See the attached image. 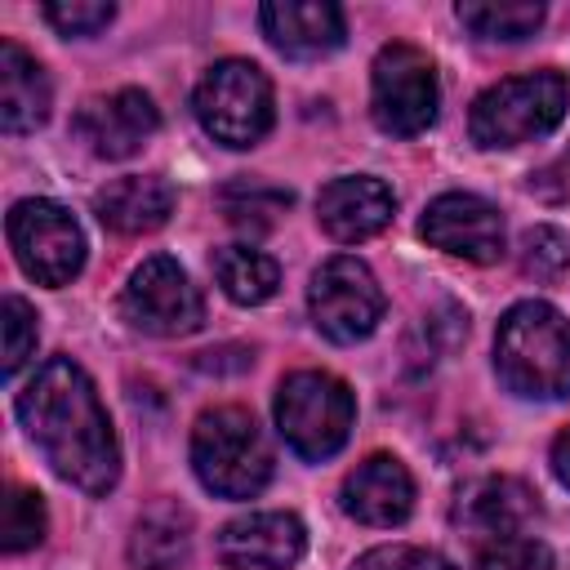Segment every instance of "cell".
<instances>
[{"instance_id":"obj_1","label":"cell","mask_w":570,"mask_h":570,"mask_svg":"<svg viewBox=\"0 0 570 570\" xmlns=\"http://www.w3.org/2000/svg\"><path fill=\"white\" fill-rule=\"evenodd\" d=\"M18 419L49 468L85 494H107L120 476V445L111 419L71 356L45 361L18 392Z\"/></svg>"},{"instance_id":"obj_2","label":"cell","mask_w":570,"mask_h":570,"mask_svg":"<svg viewBox=\"0 0 570 570\" xmlns=\"http://www.w3.org/2000/svg\"><path fill=\"white\" fill-rule=\"evenodd\" d=\"M494 370L508 392L530 401L570 396V321L539 298L503 312L494 334Z\"/></svg>"},{"instance_id":"obj_3","label":"cell","mask_w":570,"mask_h":570,"mask_svg":"<svg viewBox=\"0 0 570 570\" xmlns=\"http://www.w3.org/2000/svg\"><path fill=\"white\" fill-rule=\"evenodd\" d=\"M191 468L205 490L223 499H249L272 481V445L249 410L214 405L191 428Z\"/></svg>"},{"instance_id":"obj_4","label":"cell","mask_w":570,"mask_h":570,"mask_svg":"<svg viewBox=\"0 0 570 570\" xmlns=\"http://www.w3.org/2000/svg\"><path fill=\"white\" fill-rule=\"evenodd\" d=\"M570 85L561 71H525L490 85L468 116V134L476 147H521L543 134H552L566 116Z\"/></svg>"},{"instance_id":"obj_5","label":"cell","mask_w":570,"mask_h":570,"mask_svg":"<svg viewBox=\"0 0 570 570\" xmlns=\"http://www.w3.org/2000/svg\"><path fill=\"white\" fill-rule=\"evenodd\" d=\"M356 419L352 387L330 370H298L276 387V428L298 459H330L347 445Z\"/></svg>"},{"instance_id":"obj_6","label":"cell","mask_w":570,"mask_h":570,"mask_svg":"<svg viewBox=\"0 0 570 570\" xmlns=\"http://www.w3.org/2000/svg\"><path fill=\"white\" fill-rule=\"evenodd\" d=\"M196 120L200 129L223 147H254L272 129V80L249 58H223L214 62L196 85Z\"/></svg>"},{"instance_id":"obj_7","label":"cell","mask_w":570,"mask_h":570,"mask_svg":"<svg viewBox=\"0 0 570 570\" xmlns=\"http://www.w3.org/2000/svg\"><path fill=\"white\" fill-rule=\"evenodd\" d=\"M441 107V85H436V67L423 49L392 40L379 49L374 67H370V116L383 134L396 138H414L436 120Z\"/></svg>"},{"instance_id":"obj_8","label":"cell","mask_w":570,"mask_h":570,"mask_svg":"<svg viewBox=\"0 0 570 570\" xmlns=\"http://www.w3.org/2000/svg\"><path fill=\"white\" fill-rule=\"evenodd\" d=\"M9 245L18 267L36 281V285H67L80 276L85 267V232L71 218V209H62L58 200L45 196H27L9 209Z\"/></svg>"},{"instance_id":"obj_9","label":"cell","mask_w":570,"mask_h":570,"mask_svg":"<svg viewBox=\"0 0 570 570\" xmlns=\"http://www.w3.org/2000/svg\"><path fill=\"white\" fill-rule=\"evenodd\" d=\"M120 312L134 330L156 334V338H183V334H196L205 325L200 289L165 254H156L129 272L125 294H120Z\"/></svg>"},{"instance_id":"obj_10","label":"cell","mask_w":570,"mask_h":570,"mask_svg":"<svg viewBox=\"0 0 570 570\" xmlns=\"http://www.w3.org/2000/svg\"><path fill=\"white\" fill-rule=\"evenodd\" d=\"M307 307H312V321L325 338L361 343L383 321V289L361 258L334 254L330 263L316 267L312 289H307Z\"/></svg>"},{"instance_id":"obj_11","label":"cell","mask_w":570,"mask_h":570,"mask_svg":"<svg viewBox=\"0 0 570 570\" xmlns=\"http://www.w3.org/2000/svg\"><path fill=\"white\" fill-rule=\"evenodd\" d=\"M419 236L432 249L468 258V263H494L503 254V218L490 200H481L472 191L436 196L419 218Z\"/></svg>"},{"instance_id":"obj_12","label":"cell","mask_w":570,"mask_h":570,"mask_svg":"<svg viewBox=\"0 0 570 570\" xmlns=\"http://www.w3.org/2000/svg\"><path fill=\"white\" fill-rule=\"evenodd\" d=\"M303 548L307 530L294 512H245L218 534V561L227 570H289Z\"/></svg>"},{"instance_id":"obj_13","label":"cell","mask_w":570,"mask_h":570,"mask_svg":"<svg viewBox=\"0 0 570 570\" xmlns=\"http://www.w3.org/2000/svg\"><path fill=\"white\" fill-rule=\"evenodd\" d=\"M160 125L156 102L142 89H116L102 98H89L76 116V134L89 142L94 156L102 160H125L134 156Z\"/></svg>"},{"instance_id":"obj_14","label":"cell","mask_w":570,"mask_h":570,"mask_svg":"<svg viewBox=\"0 0 570 570\" xmlns=\"http://www.w3.org/2000/svg\"><path fill=\"white\" fill-rule=\"evenodd\" d=\"M396 196L383 178L370 174H352V178H334L321 187L316 196V223L338 240V245H356L379 236L392 223Z\"/></svg>"},{"instance_id":"obj_15","label":"cell","mask_w":570,"mask_h":570,"mask_svg":"<svg viewBox=\"0 0 570 570\" xmlns=\"http://www.w3.org/2000/svg\"><path fill=\"white\" fill-rule=\"evenodd\" d=\"M534 517H539V494L517 476H481L454 503V521L476 543L503 539V534H525L534 525Z\"/></svg>"},{"instance_id":"obj_16","label":"cell","mask_w":570,"mask_h":570,"mask_svg":"<svg viewBox=\"0 0 570 570\" xmlns=\"http://www.w3.org/2000/svg\"><path fill=\"white\" fill-rule=\"evenodd\" d=\"M343 512L361 525H401L414 512V476L392 454H370L343 481Z\"/></svg>"},{"instance_id":"obj_17","label":"cell","mask_w":570,"mask_h":570,"mask_svg":"<svg viewBox=\"0 0 570 570\" xmlns=\"http://www.w3.org/2000/svg\"><path fill=\"white\" fill-rule=\"evenodd\" d=\"M263 36L289 58H316L343 45V9L330 0H267L258 9Z\"/></svg>"},{"instance_id":"obj_18","label":"cell","mask_w":570,"mask_h":570,"mask_svg":"<svg viewBox=\"0 0 570 570\" xmlns=\"http://www.w3.org/2000/svg\"><path fill=\"white\" fill-rule=\"evenodd\" d=\"M53 89L45 67L13 40H0V125L4 134H31L49 120Z\"/></svg>"},{"instance_id":"obj_19","label":"cell","mask_w":570,"mask_h":570,"mask_svg":"<svg viewBox=\"0 0 570 570\" xmlns=\"http://www.w3.org/2000/svg\"><path fill=\"white\" fill-rule=\"evenodd\" d=\"M94 214L102 218V227L120 232V236H142L169 223L174 214V187L156 174H129L107 183L94 196Z\"/></svg>"},{"instance_id":"obj_20","label":"cell","mask_w":570,"mask_h":570,"mask_svg":"<svg viewBox=\"0 0 570 570\" xmlns=\"http://www.w3.org/2000/svg\"><path fill=\"white\" fill-rule=\"evenodd\" d=\"M191 557V517L178 503H156L134 521L129 561L138 570H183Z\"/></svg>"},{"instance_id":"obj_21","label":"cell","mask_w":570,"mask_h":570,"mask_svg":"<svg viewBox=\"0 0 570 570\" xmlns=\"http://www.w3.org/2000/svg\"><path fill=\"white\" fill-rule=\"evenodd\" d=\"M214 281L223 285V294L240 307L267 303L281 285V267L272 254L254 249V245H223L214 254Z\"/></svg>"},{"instance_id":"obj_22","label":"cell","mask_w":570,"mask_h":570,"mask_svg":"<svg viewBox=\"0 0 570 570\" xmlns=\"http://www.w3.org/2000/svg\"><path fill=\"white\" fill-rule=\"evenodd\" d=\"M218 205L227 214V223L245 236H263L281 223V214L294 205V196L285 187H272L263 178H236L218 191Z\"/></svg>"},{"instance_id":"obj_23","label":"cell","mask_w":570,"mask_h":570,"mask_svg":"<svg viewBox=\"0 0 570 570\" xmlns=\"http://www.w3.org/2000/svg\"><path fill=\"white\" fill-rule=\"evenodd\" d=\"M454 13L476 40H525L543 22V4L530 0H463Z\"/></svg>"},{"instance_id":"obj_24","label":"cell","mask_w":570,"mask_h":570,"mask_svg":"<svg viewBox=\"0 0 570 570\" xmlns=\"http://www.w3.org/2000/svg\"><path fill=\"white\" fill-rule=\"evenodd\" d=\"M40 539H45V499L27 485H9L4 508H0V548L4 552H27Z\"/></svg>"},{"instance_id":"obj_25","label":"cell","mask_w":570,"mask_h":570,"mask_svg":"<svg viewBox=\"0 0 570 570\" xmlns=\"http://www.w3.org/2000/svg\"><path fill=\"white\" fill-rule=\"evenodd\" d=\"M472 570H552V548L534 534H503L476 548Z\"/></svg>"},{"instance_id":"obj_26","label":"cell","mask_w":570,"mask_h":570,"mask_svg":"<svg viewBox=\"0 0 570 570\" xmlns=\"http://www.w3.org/2000/svg\"><path fill=\"white\" fill-rule=\"evenodd\" d=\"M521 272L530 281H561L566 267H570V245L557 227H530L521 236V254H517Z\"/></svg>"},{"instance_id":"obj_27","label":"cell","mask_w":570,"mask_h":570,"mask_svg":"<svg viewBox=\"0 0 570 570\" xmlns=\"http://www.w3.org/2000/svg\"><path fill=\"white\" fill-rule=\"evenodd\" d=\"M0 321H4V379H13L36 352V312L27 298L9 294L0 307Z\"/></svg>"},{"instance_id":"obj_28","label":"cell","mask_w":570,"mask_h":570,"mask_svg":"<svg viewBox=\"0 0 570 570\" xmlns=\"http://www.w3.org/2000/svg\"><path fill=\"white\" fill-rule=\"evenodd\" d=\"M45 18L62 36H94L116 18V4H107V0H53V4H45Z\"/></svg>"},{"instance_id":"obj_29","label":"cell","mask_w":570,"mask_h":570,"mask_svg":"<svg viewBox=\"0 0 570 570\" xmlns=\"http://www.w3.org/2000/svg\"><path fill=\"white\" fill-rule=\"evenodd\" d=\"M352 570H454L441 552L432 548H414V543H383L370 548L365 557H356Z\"/></svg>"},{"instance_id":"obj_30","label":"cell","mask_w":570,"mask_h":570,"mask_svg":"<svg viewBox=\"0 0 570 570\" xmlns=\"http://www.w3.org/2000/svg\"><path fill=\"white\" fill-rule=\"evenodd\" d=\"M552 472H557V481L570 490V428L552 441Z\"/></svg>"}]
</instances>
